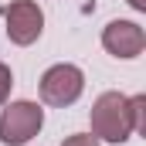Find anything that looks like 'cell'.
<instances>
[{
	"mask_svg": "<svg viewBox=\"0 0 146 146\" xmlns=\"http://www.w3.org/2000/svg\"><path fill=\"white\" fill-rule=\"evenodd\" d=\"M88 122H92V136L99 143H126L136 133L129 95H122V92H102L92 102Z\"/></svg>",
	"mask_w": 146,
	"mask_h": 146,
	"instance_id": "1",
	"label": "cell"
},
{
	"mask_svg": "<svg viewBox=\"0 0 146 146\" xmlns=\"http://www.w3.org/2000/svg\"><path fill=\"white\" fill-rule=\"evenodd\" d=\"M41 126H44V109L31 99H17L0 112V143L24 146L41 133Z\"/></svg>",
	"mask_w": 146,
	"mask_h": 146,
	"instance_id": "2",
	"label": "cell"
},
{
	"mask_svg": "<svg viewBox=\"0 0 146 146\" xmlns=\"http://www.w3.org/2000/svg\"><path fill=\"white\" fill-rule=\"evenodd\" d=\"M41 99L48 102V106H54V109H65V106H75L78 99H82V92H85V75L78 65H68V61H61V65H51L48 72L41 75Z\"/></svg>",
	"mask_w": 146,
	"mask_h": 146,
	"instance_id": "3",
	"label": "cell"
},
{
	"mask_svg": "<svg viewBox=\"0 0 146 146\" xmlns=\"http://www.w3.org/2000/svg\"><path fill=\"white\" fill-rule=\"evenodd\" d=\"M0 14H3V24H7V37L14 44H21V48L34 44L41 37V31H44V10L34 0H14Z\"/></svg>",
	"mask_w": 146,
	"mask_h": 146,
	"instance_id": "4",
	"label": "cell"
},
{
	"mask_svg": "<svg viewBox=\"0 0 146 146\" xmlns=\"http://www.w3.org/2000/svg\"><path fill=\"white\" fill-rule=\"evenodd\" d=\"M102 48L112 58H139L146 48V31L136 21H109L102 27Z\"/></svg>",
	"mask_w": 146,
	"mask_h": 146,
	"instance_id": "5",
	"label": "cell"
},
{
	"mask_svg": "<svg viewBox=\"0 0 146 146\" xmlns=\"http://www.w3.org/2000/svg\"><path fill=\"white\" fill-rule=\"evenodd\" d=\"M129 106H133L136 133H146V95H129Z\"/></svg>",
	"mask_w": 146,
	"mask_h": 146,
	"instance_id": "6",
	"label": "cell"
},
{
	"mask_svg": "<svg viewBox=\"0 0 146 146\" xmlns=\"http://www.w3.org/2000/svg\"><path fill=\"white\" fill-rule=\"evenodd\" d=\"M10 88H14V72H10V68L0 61V106L10 99Z\"/></svg>",
	"mask_w": 146,
	"mask_h": 146,
	"instance_id": "7",
	"label": "cell"
},
{
	"mask_svg": "<svg viewBox=\"0 0 146 146\" xmlns=\"http://www.w3.org/2000/svg\"><path fill=\"white\" fill-rule=\"evenodd\" d=\"M61 146H102L92 133H75V136H68V139H61Z\"/></svg>",
	"mask_w": 146,
	"mask_h": 146,
	"instance_id": "8",
	"label": "cell"
},
{
	"mask_svg": "<svg viewBox=\"0 0 146 146\" xmlns=\"http://www.w3.org/2000/svg\"><path fill=\"white\" fill-rule=\"evenodd\" d=\"M129 7H133V10H139V14H146V0H129Z\"/></svg>",
	"mask_w": 146,
	"mask_h": 146,
	"instance_id": "9",
	"label": "cell"
}]
</instances>
